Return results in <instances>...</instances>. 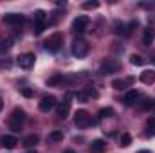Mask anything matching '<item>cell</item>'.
Returning <instances> with one entry per match:
<instances>
[{
    "label": "cell",
    "instance_id": "6da1fadb",
    "mask_svg": "<svg viewBox=\"0 0 155 153\" xmlns=\"http://www.w3.org/2000/svg\"><path fill=\"white\" fill-rule=\"evenodd\" d=\"M25 121V112L22 110V108H15L11 115H9V128L15 132V133H18L20 130H22V122Z\"/></svg>",
    "mask_w": 155,
    "mask_h": 153
},
{
    "label": "cell",
    "instance_id": "7a4b0ae2",
    "mask_svg": "<svg viewBox=\"0 0 155 153\" xmlns=\"http://www.w3.org/2000/svg\"><path fill=\"white\" fill-rule=\"evenodd\" d=\"M63 45V34L61 33H54L52 36H49V40L45 41V49L49 52H58Z\"/></svg>",
    "mask_w": 155,
    "mask_h": 153
},
{
    "label": "cell",
    "instance_id": "3957f363",
    "mask_svg": "<svg viewBox=\"0 0 155 153\" xmlns=\"http://www.w3.org/2000/svg\"><path fill=\"white\" fill-rule=\"evenodd\" d=\"M74 122H76V126H79V128L96 124V121H92V117H90V114L87 110H78L76 114H74Z\"/></svg>",
    "mask_w": 155,
    "mask_h": 153
},
{
    "label": "cell",
    "instance_id": "277c9868",
    "mask_svg": "<svg viewBox=\"0 0 155 153\" xmlns=\"http://www.w3.org/2000/svg\"><path fill=\"white\" fill-rule=\"evenodd\" d=\"M72 54L76 56V58H85L87 54H88V43L85 41V40H74L72 41Z\"/></svg>",
    "mask_w": 155,
    "mask_h": 153
},
{
    "label": "cell",
    "instance_id": "5b68a950",
    "mask_svg": "<svg viewBox=\"0 0 155 153\" xmlns=\"http://www.w3.org/2000/svg\"><path fill=\"white\" fill-rule=\"evenodd\" d=\"M58 106V101H56V97L54 96H45L41 101H40V105H38V108L41 110V112H51L52 108H56Z\"/></svg>",
    "mask_w": 155,
    "mask_h": 153
},
{
    "label": "cell",
    "instance_id": "8992f818",
    "mask_svg": "<svg viewBox=\"0 0 155 153\" xmlns=\"http://www.w3.org/2000/svg\"><path fill=\"white\" fill-rule=\"evenodd\" d=\"M35 54H31V52H25V54H20L18 56V60H16V63H18V67L20 69H31L33 65H35Z\"/></svg>",
    "mask_w": 155,
    "mask_h": 153
},
{
    "label": "cell",
    "instance_id": "52a82bcc",
    "mask_svg": "<svg viewBox=\"0 0 155 153\" xmlns=\"http://www.w3.org/2000/svg\"><path fill=\"white\" fill-rule=\"evenodd\" d=\"M72 97V94L69 92L67 94V99L65 101H61L58 106H56V112H58V117H61V119H65V117H69V114H71V99Z\"/></svg>",
    "mask_w": 155,
    "mask_h": 153
},
{
    "label": "cell",
    "instance_id": "ba28073f",
    "mask_svg": "<svg viewBox=\"0 0 155 153\" xmlns=\"http://www.w3.org/2000/svg\"><path fill=\"white\" fill-rule=\"evenodd\" d=\"M88 24H90V18L85 16V15H81V16H78L76 20L72 22V31L74 33H83L88 27Z\"/></svg>",
    "mask_w": 155,
    "mask_h": 153
},
{
    "label": "cell",
    "instance_id": "9c48e42d",
    "mask_svg": "<svg viewBox=\"0 0 155 153\" xmlns=\"http://www.w3.org/2000/svg\"><path fill=\"white\" fill-rule=\"evenodd\" d=\"M24 22H25V18L18 13H9V15L4 16V24H7V25H20Z\"/></svg>",
    "mask_w": 155,
    "mask_h": 153
},
{
    "label": "cell",
    "instance_id": "30bf717a",
    "mask_svg": "<svg viewBox=\"0 0 155 153\" xmlns=\"http://www.w3.org/2000/svg\"><path fill=\"white\" fill-rule=\"evenodd\" d=\"M137 99H139V92H137V90H128V92L123 96V103H124L126 106L135 105V103H137Z\"/></svg>",
    "mask_w": 155,
    "mask_h": 153
},
{
    "label": "cell",
    "instance_id": "8fae6325",
    "mask_svg": "<svg viewBox=\"0 0 155 153\" xmlns=\"http://www.w3.org/2000/svg\"><path fill=\"white\" fill-rule=\"evenodd\" d=\"M105 150H107V144H105L103 139H96V141H92V144H90V148H88V151L90 153H105Z\"/></svg>",
    "mask_w": 155,
    "mask_h": 153
},
{
    "label": "cell",
    "instance_id": "7c38bea8",
    "mask_svg": "<svg viewBox=\"0 0 155 153\" xmlns=\"http://www.w3.org/2000/svg\"><path fill=\"white\" fill-rule=\"evenodd\" d=\"M16 144H18V139L15 135H4L2 137V146H5L7 150H13Z\"/></svg>",
    "mask_w": 155,
    "mask_h": 153
},
{
    "label": "cell",
    "instance_id": "4fadbf2b",
    "mask_svg": "<svg viewBox=\"0 0 155 153\" xmlns=\"http://www.w3.org/2000/svg\"><path fill=\"white\" fill-rule=\"evenodd\" d=\"M134 83V77H126V79H114L112 81V86L117 88V90H123V88H126L128 85H132Z\"/></svg>",
    "mask_w": 155,
    "mask_h": 153
},
{
    "label": "cell",
    "instance_id": "5bb4252c",
    "mask_svg": "<svg viewBox=\"0 0 155 153\" xmlns=\"http://www.w3.org/2000/svg\"><path fill=\"white\" fill-rule=\"evenodd\" d=\"M153 40H155V29L153 27H146L144 33H143V43L144 45H150Z\"/></svg>",
    "mask_w": 155,
    "mask_h": 153
},
{
    "label": "cell",
    "instance_id": "9a60e30c",
    "mask_svg": "<svg viewBox=\"0 0 155 153\" xmlns=\"http://www.w3.org/2000/svg\"><path fill=\"white\" fill-rule=\"evenodd\" d=\"M117 70H119V65L114 63V61H107V63L101 65V72L103 74H112V72H117Z\"/></svg>",
    "mask_w": 155,
    "mask_h": 153
},
{
    "label": "cell",
    "instance_id": "2e32d148",
    "mask_svg": "<svg viewBox=\"0 0 155 153\" xmlns=\"http://www.w3.org/2000/svg\"><path fill=\"white\" fill-rule=\"evenodd\" d=\"M67 81V77H63L61 74H58V76H52L49 81H47V85L49 86H63V83Z\"/></svg>",
    "mask_w": 155,
    "mask_h": 153
},
{
    "label": "cell",
    "instance_id": "e0dca14e",
    "mask_svg": "<svg viewBox=\"0 0 155 153\" xmlns=\"http://www.w3.org/2000/svg\"><path fill=\"white\" fill-rule=\"evenodd\" d=\"M38 141H40L38 135L31 133V135H27V137L24 139V146H25V148H33V146H36V144H38Z\"/></svg>",
    "mask_w": 155,
    "mask_h": 153
},
{
    "label": "cell",
    "instance_id": "ac0fdd59",
    "mask_svg": "<svg viewBox=\"0 0 155 153\" xmlns=\"http://www.w3.org/2000/svg\"><path fill=\"white\" fill-rule=\"evenodd\" d=\"M141 81L144 83V85H152L155 81V72H152V70H144L143 74H141Z\"/></svg>",
    "mask_w": 155,
    "mask_h": 153
},
{
    "label": "cell",
    "instance_id": "d6986e66",
    "mask_svg": "<svg viewBox=\"0 0 155 153\" xmlns=\"http://www.w3.org/2000/svg\"><path fill=\"white\" fill-rule=\"evenodd\" d=\"M49 141H52V142H60V141H63V132H60V130L51 132V133H49Z\"/></svg>",
    "mask_w": 155,
    "mask_h": 153
},
{
    "label": "cell",
    "instance_id": "ffe728a7",
    "mask_svg": "<svg viewBox=\"0 0 155 153\" xmlns=\"http://www.w3.org/2000/svg\"><path fill=\"white\" fill-rule=\"evenodd\" d=\"M112 115H114V110H112L110 106H108V108H101V110L97 112V117H99V119H108V117H112Z\"/></svg>",
    "mask_w": 155,
    "mask_h": 153
},
{
    "label": "cell",
    "instance_id": "44dd1931",
    "mask_svg": "<svg viewBox=\"0 0 155 153\" xmlns=\"http://www.w3.org/2000/svg\"><path fill=\"white\" fill-rule=\"evenodd\" d=\"M45 18H47V13H45V11L38 9V11L35 13V22H36V24H45Z\"/></svg>",
    "mask_w": 155,
    "mask_h": 153
},
{
    "label": "cell",
    "instance_id": "7402d4cb",
    "mask_svg": "<svg viewBox=\"0 0 155 153\" xmlns=\"http://www.w3.org/2000/svg\"><path fill=\"white\" fill-rule=\"evenodd\" d=\"M130 63H132V65H137V67H143V65H144V58L139 56V54H134V56L130 58Z\"/></svg>",
    "mask_w": 155,
    "mask_h": 153
},
{
    "label": "cell",
    "instance_id": "603a6c76",
    "mask_svg": "<svg viewBox=\"0 0 155 153\" xmlns=\"http://www.w3.org/2000/svg\"><path fill=\"white\" fill-rule=\"evenodd\" d=\"M146 128H148L146 135L153 137V135H155V119H148V121H146Z\"/></svg>",
    "mask_w": 155,
    "mask_h": 153
},
{
    "label": "cell",
    "instance_id": "cb8c5ba5",
    "mask_svg": "<svg viewBox=\"0 0 155 153\" xmlns=\"http://www.w3.org/2000/svg\"><path fill=\"white\" fill-rule=\"evenodd\" d=\"M137 25H139V22H137V20H132V22H130V24L126 25V31H124V36H130V34L134 33V29H135Z\"/></svg>",
    "mask_w": 155,
    "mask_h": 153
},
{
    "label": "cell",
    "instance_id": "d4e9b609",
    "mask_svg": "<svg viewBox=\"0 0 155 153\" xmlns=\"http://www.w3.org/2000/svg\"><path fill=\"white\" fill-rule=\"evenodd\" d=\"M130 144H132V137H130V133H123V135H121V146L126 148V146H130Z\"/></svg>",
    "mask_w": 155,
    "mask_h": 153
},
{
    "label": "cell",
    "instance_id": "484cf974",
    "mask_svg": "<svg viewBox=\"0 0 155 153\" xmlns=\"http://www.w3.org/2000/svg\"><path fill=\"white\" fill-rule=\"evenodd\" d=\"M114 27H116V29H114V33H116V34H124V31H126V25H124L123 22H116V24H114Z\"/></svg>",
    "mask_w": 155,
    "mask_h": 153
},
{
    "label": "cell",
    "instance_id": "4316f807",
    "mask_svg": "<svg viewBox=\"0 0 155 153\" xmlns=\"http://www.w3.org/2000/svg\"><path fill=\"white\" fill-rule=\"evenodd\" d=\"M81 7L83 9H97L99 7V2H96V0L94 2H85V4H81Z\"/></svg>",
    "mask_w": 155,
    "mask_h": 153
},
{
    "label": "cell",
    "instance_id": "83f0119b",
    "mask_svg": "<svg viewBox=\"0 0 155 153\" xmlns=\"http://www.w3.org/2000/svg\"><path fill=\"white\" fill-rule=\"evenodd\" d=\"M11 45H13V41H11V40H0V52L7 50Z\"/></svg>",
    "mask_w": 155,
    "mask_h": 153
},
{
    "label": "cell",
    "instance_id": "f1b7e54d",
    "mask_svg": "<svg viewBox=\"0 0 155 153\" xmlns=\"http://www.w3.org/2000/svg\"><path fill=\"white\" fill-rule=\"evenodd\" d=\"M33 31H35V36H40L45 31V24H35V29Z\"/></svg>",
    "mask_w": 155,
    "mask_h": 153
},
{
    "label": "cell",
    "instance_id": "f546056e",
    "mask_svg": "<svg viewBox=\"0 0 155 153\" xmlns=\"http://www.w3.org/2000/svg\"><path fill=\"white\" fill-rule=\"evenodd\" d=\"M74 97H76L78 101H81V103H85V101H87V99H88V97H87V94H85V92H76V94H74Z\"/></svg>",
    "mask_w": 155,
    "mask_h": 153
},
{
    "label": "cell",
    "instance_id": "4dcf8cb0",
    "mask_svg": "<svg viewBox=\"0 0 155 153\" xmlns=\"http://www.w3.org/2000/svg\"><path fill=\"white\" fill-rule=\"evenodd\" d=\"M85 94H87V97H97V92H96L94 88H87Z\"/></svg>",
    "mask_w": 155,
    "mask_h": 153
},
{
    "label": "cell",
    "instance_id": "1f68e13d",
    "mask_svg": "<svg viewBox=\"0 0 155 153\" xmlns=\"http://www.w3.org/2000/svg\"><path fill=\"white\" fill-rule=\"evenodd\" d=\"M22 94H24L25 97H33V90H31V88H22Z\"/></svg>",
    "mask_w": 155,
    "mask_h": 153
},
{
    "label": "cell",
    "instance_id": "d6a6232c",
    "mask_svg": "<svg viewBox=\"0 0 155 153\" xmlns=\"http://www.w3.org/2000/svg\"><path fill=\"white\" fill-rule=\"evenodd\" d=\"M2 108H4V101L0 99V112H2Z\"/></svg>",
    "mask_w": 155,
    "mask_h": 153
},
{
    "label": "cell",
    "instance_id": "836d02e7",
    "mask_svg": "<svg viewBox=\"0 0 155 153\" xmlns=\"http://www.w3.org/2000/svg\"><path fill=\"white\" fill-rule=\"evenodd\" d=\"M63 153H76V151H74V150H65Z\"/></svg>",
    "mask_w": 155,
    "mask_h": 153
},
{
    "label": "cell",
    "instance_id": "e575fe53",
    "mask_svg": "<svg viewBox=\"0 0 155 153\" xmlns=\"http://www.w3.org/2000/svg\"><path fill=\"white\" fill-rule=\"evenodd\" d=\"M139 153H150V151H146V150H143V151H139Z\"/></svg>",
    "mask_w": 155,
    "mask_h": 153
},
{
    "label": "cell",
    "instance_id": "d590c367",
    "mask_svg": "<svg viewBox=\"0 0 155 153\" xmlns=\"http://www.w3.org/2000/svg\"><path fill=\"white\" fill-rule=\"evenodd\" d=\"M29 153H36V151H29Z\"/></svg>",
    "mask_w": 155,
    "mask_h": 153
},
{
    "label": "cell",
    "instance_id": "8d00e7d4",
    "mask_svg": "<svg viewBox=\"0 0 155 153\" xmlns=\"http://www.w3.org/2000/svg\"><path fill=\"white\" fill-rule=\"evenodd\" d=\"M153 63H155V56H153Z\"/></svg>",
    "mask_w": 155,
    "mask_h": 153
}]
</instances>
